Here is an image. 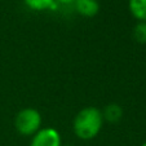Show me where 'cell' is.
I'll return each mask as SVG.
<instances>
[{
  "instance_id": "obj_7",
  "label": "cell",
  "mask_w": 146,
  "mask_h": 146,
  "mask_svg": "<svg viewBox=\"0 0 146 146\" xmlns=\"http://www.w3.org/2000/svg\"><path fill=\"white\" fill-rule=\"evenodd\" d=\"M23 4L27 7L30 11L34 12H43L48 9L54 8L56 0H22Z\"/></svg>"
},
{
  "instance_id": "obj_10",
  "label": "cell",
  "mask_w": 146,
  "mask_h": 146,
  "mask_svg": "<svg viewBox=\"0 0 146 146\" xmlns=\"http://www.w3.org/2000/svg\"><path fill=\"white\" fill-rule=\"evenodd\" d=\"M141 146H146V141H145L143 143H141Z\"/></svg>"
},
{
  "instance_id": "obj_5",
  "label": "cell",
  "mask_w": 146,
  "mask_h": 146,
  "mask_svg": "<svg viewBox=\"0 0 146 146\" xmlns=\"http://www.w3.org/2000/svg\"><path fill=\"white\" fill-rule=\"evenodd\" d=\"M102 111V116H104V120L108 121V123L115 124L118 121H120V119L123 118V108H121L119 104L115 102H111L104 108Z\"/></svg>"
},
{
  "instance_id": "obj_3",
  "label": "cell",
  "mask_w": 146,
  "mask_h": 146,
  "mask_svg": "<svg viewBox=\"0 0 146 146\" xmlns=\"http://www.w3.org/2000/svg\"><path fill=\"white\" fill-rule=\"evenodd\" d=\"M30 146H64L62 138L57 129L52 127L40 128L31 137Z\"/></svg>"
},
{
  "instance_id": "obj_11",
  "label": "cell",
  "mask_w": 146,
  "mask_h": 146,
  "mask_svg": "<svg viewBox=\"0 0 146 146\" xmlns=\"http://www.w3.org/2000/svg\"><path fill=\"white\" fill-rule=\"evenodd\" d=\"M65 146H72V145H65Z\"/></svg>"
},
{
  "instance_id": "obj_8",
  "label": "cell",
  "mask_w": 146,
  "mask_h": 146,
  "mask_svg": "<svg viewBox=\"0 0 146 146\" xmlns=\"http://www.w3.org/2000/svg\"><path fill=\"white\" fill-rule=\"evenodd\" d=\"M133 39L138 44H146V22H137L133 27Z\"/></svg>"
},
{
  "instance_id": "obj_6",
  "label": "cell",
  "mask_w": 146,
  "mask_h": 146,
  "mask_svg": "<svg viewBox=\"0 0 146 146\" xmlns=\"http://www.w3.org/2000/svg\"><path fill=\"white\" fill-rule=\"evenodd\" d=\"M128 9L137 22H146V0H128Z\"/></svg>"
},
{
  "instance_id": "obj_1",
  "label": "cell",
  "mask_w": 146,
  "mask_h": 146,
  "mask_svg": "<svg viewBox=\"0 0 146 146\" xmlns=\"http://www.w3.org/2000/svg\"><path fill=\"white\" fill-rule=\"evenodd\" d=\"M102 111L94 106H87L75 115L72 121V131L75 136L83 141L93 140L100 135L104 127Z\"/></svg>"
},
{
  "instance_id": "obj_9",
  "label": "cell",
  "mask_w": 146,
  "mask_h": 146,
  "mask_svg": "<svg viewBox=\"0 0 146 146\" xmlns=\"http://www.w3.org/2000/svg\"><path fill=\"white\" fill-rule=\"evenodd\" d=\"M75 0H56V3L57 4H62V5H70L72 4Z\"/></svg>"
},
{
  "instance_id": "obj_4",
  "label": "cell",
  "mask_w": 146,
  "mask_h": 146,
  "mask_svg": "<svg viewBox=\"0 0 146 146\" xmlns=\"http://www.w3.org/2000/svg\"><path fill=\"white\" fill-rule=\"evenodd\" d=\"M72 5L78 14H80L82 17H87V18L97 16L100 12L98 0H75Z\"/></svg>"
},
{
  "instance_id": "obj_2",
  "label": "cell",
  "mask_w": 146,
  "mask_h": 146,
  "mask_svg": "<svg viewBox=\"0 0 146 146\" xmlns=\"http://www.w3.org/2000/svg\"><path fill=\"white\" fill-rule=\"evenodd\" d=\"M43 118L39 110L34 108H25L17 113L14 118V127L19 135L25 137H33L41 128Z\"/></svg>"
}]
</instances>
